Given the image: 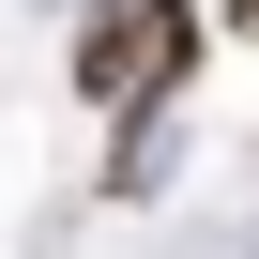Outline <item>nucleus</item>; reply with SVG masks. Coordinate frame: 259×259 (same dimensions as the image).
Listing matches in <instances>:
<instances>
[{
  "instance_id": "f257e3e1",
  "label": "nucleus",
  "mask_w": 259,
  "mask_h": 259,
  "mask_svg": "<svg viewBox=\"0 0 259 259\" xmlns=\"http://www.w3.org/2000/svg\"><path fill=\"white\" fill-rule=\"evenodd\" d=\"M183 61H198V0H122V16L76 46V92H92V107H138V92H168Z\"/></svg>"
},
{
  "instance_id": "f03ea898",
  "label": "nucleus",
  "mask_w": 259,
  "mask_h": 259,
  "mask_svg": "<svg viewBox=\"0 0 259 259\" xmlns=\"http://www.w3.org/2000/svg\"><path fill=\"white\" fill-rule=\"evenodd\" d=\"M229 16H244V31H259V0H229Z\"/></svg>"
}]
</instances>
